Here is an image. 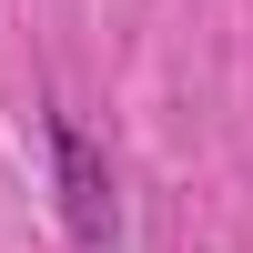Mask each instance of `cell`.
I'll return each mask as SVG.
<instances>
[{
	"label": "cell",
	"instance_id": "cell-1",
	"mask_svg": "<svg viewBox=\"0 0 253 253\" xmlns=\"http://www.w3.org/2000/svg\"><path fill=\"white\" fill-rule=\"evenodd\" d=\"M61 162H71V213H81V233H112V203H101V162H91V142L81 132H61Z\"/></svg>",
	"mask_w": 253,
	"mask_h": 253
}]
</instances>
